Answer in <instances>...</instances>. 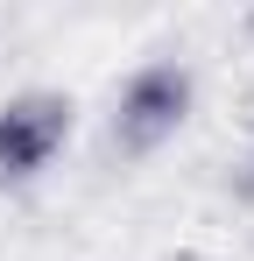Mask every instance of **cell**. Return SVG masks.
<instances>
[{
  "mask_svg": "<svg viewBox=\"0 0 254 261\" xmlns=\"http://www.w3.org/2000/svg\"><path fill=\"white\" fill-rule=\"evenodd\" d=\"M184 106H191V71H184V64H148V71H134V78H127V92H120L113 141H120L127 155H148L156 141H169V134H176Z\"/></svg>",
  "mask_w": 254,
  "mask_h": 261,
  "instance_id": "6da1fadb",
  "label": "cell"
},
{
  "mask_svg": "<svg viewBox=\"0 0 254 261\" xmlns=\"http://www.w3.org/2000/svg\"><path fill=\"white\" fill-rule=\"evenodd\" d=\"M71 134V99L57 92H21L0 106V184H21L36 176Z\"/></svg>",
  "mask_w": 254,
  "mask_h": 261,
  "instance_id": "7a4b0ae2",
  "label": "cell"
}]
</instances>
